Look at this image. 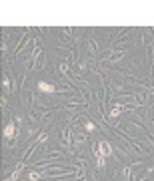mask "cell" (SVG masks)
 <instances>
[{
	"instance_id": "obj_2",
	"label": "cell",
	"mask_w": 154,
	"mask_h": 181,
	"mask_svg": "<svg viewBox=\"0 0 154 181\" xmlns=\"http://www.w3.org/2000/svg\"><path fill=\"white\" fill-rule=\"evenodd\" d=\"M38 90H42V93H56V87L50 85V83H46V81H40L38 83Z\"/></svg>"
},
{
	"instance_id": "obj_5",
	"label": "cell",
	"mask_w": 154,
	"mask_h": 181,
	"mask_svg": "<svg viewBox=\"0 0 154 181\" xmlns=\"http://www.w3.org/2000/svg\"><path fill=\"white\" fill-rule=\"evenodd\" d=\"M4 90H6V93L10 90V79H8V77H4Z\"/></svg>"
},
{
	"instance_id": "obj_3",
	"label": "cell",
	"mask_w": 154,
	"mask_h": 181,
	"mask_svg": "<svg viewBox=\"0 0 154 181\" xmlns=\"http://www.w3.org/2000/svg\"><path fill=\"white\" fill-rule=\"evenodd\" d=\"M12 135H14V123H8L4 127V137L6 139H12Z\"/></svg>"
},
{
	"instance_id": "obj_1",
	"label": "cell",
	"mask_w": 154,
	"mask_h": 181,
	"mask_svg": "<svg viewBox=\"0 0 154 181\" xmlns=\"http://www.w3.org/2000/svg\"><path fill=\"white\" fill-rule=\"evenodd\" d=\"M110 155H112V145H110L108 141H104V139L98 141V157H104V159H106V157H110Z\"/></svg>"
},
{
	"instance_id": "obj_4",
	"label": "cell",
	"mask_w": 154,
	"mask_h": 181,
	"mask_svg": "<svg viewBox=\"0 0 154 181\" xmlns=\"http://www.w3.org/2000/svg\"><path fill=\"white\" fill-rule=\"evenodd\" d=\"M84 127H86V131H88V133H92V131L96 129V127H94V123H90V121H86V125H84Z\"/></svg>"
}]
</instances>
